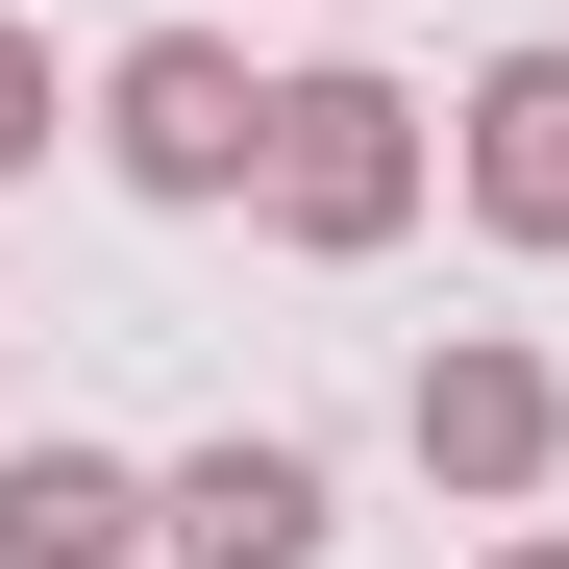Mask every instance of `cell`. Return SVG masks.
Segmentation results:
<instances>
[{
  "mask_svg": "<svg viewBox=\"0 0 569 569\" xmlns=\"http://www.w3.org/2000/svg\"><path fill=\"white\" fill-rule=\"evenodd\" d=\"M421 173H446V149H421V100H397V74H347V50H322V74H272V149H248V199H272V248H322V272H371V248L421 223Z\"/></svg>",
  "mask_w": 569,
  "mask_h": 569,
  "instance_id": "obj_1",
  "label": "cell"
},
{
  "mask_svg": "<svg viewBox=\"0 0 569 569\" xmlns=\"http://www.w3.org/2000/svg\"><path fill=\"white\" fill-rule=\"evenodd\" d=\"M248 149H272V74L223 26H149L100 74V173H124V199H248Z\"/></svg>",
  "mask_w": 569,
  "mask_h": 569,
  "instance_id": "obj_2",
  "label": "cell"
},
{
  "mask_svg": "<svg viewBox=\"0 0 569 569\" xmlns=\"http://www.w3.org/2000/svg\"><path fill=\"white\" fill-rule=\"evenodd\" d=\"M397 446L446 470V496H545V470H569V371H545L520 322H446L421 397H397Z\"/></svg>",
  "mask_w": 569,
  "mask_h": 569,
  "instance_id": "obj_3",
  "label": "cell"
},
{
  "mask_svg": "<svg viewBox=\"0 0 569 569\" xmlns=\"http://www.w3.org/2000/svg\"><path fill=\"white\" fill-rule=\"evenodd\" d=\"M322 520H347L322 446H272V421H223V446L149 470V545H173V569H322Z\"/></svg>",
  "mask_w": 569,
  "mask_h": 569,
  "instance_id": "obj_4",
  "label": "cell"
},
{
  "mask_svg": "<svg viewBox=\"0 0 569 569\" xmlns=\"http://www.w3.org/2000/svg\"><path fill=\"white\" fill-rule=\"evenodd\" d=\"M446 173H470V223H496V248H569V50H496V74H470Z\"/></svg>",
  "mask_w": 569,
  "mask_h": 569,
  "instance_id": "obj_5",
  "label": "cell"
},
{
  "mask_svg": "<svg viewBox=\"0 0 569 569\" xmlns=\"http://www.w3.org/2000/svg\"><path fill=\"white\" fill-rule=\"evenodd\" d=\"M124 545H149L124 446H0V569H124Z\"/></svg>",
  "mask_w": 569,
  "mask_h": 569,
  "instance_id": "obj_6",
  "label": "cell"
},
{
  "mask_svg": "<svg viewBox=\"0 0 569 569\" xmlns=\"http://www.w3.org/2000/svg\"><path fill=\"white\" fill-rule=\"evenodd\" d=\"M0 173H50V26H0Z\"/></svg>",
  "mask_w": 569,
  "mask_h": 569,
  "instance_id": "obj_7",
  "label": "cell"
},
{
  "mask_svg": "<svg viewBox=\"0 0 569 569\" xmlns=\"http://www.w3.org/2000/svg\"><path fill=\"white\" fill-rule=\"evenodd\" d=\"M496 569H569V545H496Z\"/></svg>",
  "mask_w": 569,
  "mask_h": 569,
  "instance_id": "obj_8",
  "label": "cell"
}]
</instances>
